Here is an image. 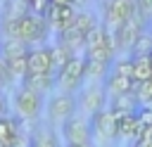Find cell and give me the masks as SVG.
I'll return each instance as SVG.
<instances>
[{"label":"cell","instance_id":"1","mask_svg":"<svg viewBox=\"0 0 152 147\" xmlns=\"http://www.w3.org/2000/svg\"><path fill=\"white\" fill-rule=\"evenodd\" d=\"M138 12L135 0H102V26L109 33H116L124 21H128Z\"/></svg>","mask_w":152,"mask_h":147},{"label":"cell","instance_id":"2","mask_svg":"<svg viewBox=\"0 0 152 147\" xmlns=\"http://www.w3.org/2000/svg\"><path fill=\"white\" fill-rule=\"evenodd\" d=\"M43 107H45V97H43L40 92H33V90H28V88H19V90L14 92V111H17L19 119L33 121V119L40 116Z\"/></svg>","mask_w":152,"mask_h":147},{"label":"cell","instance_id":"3","mask_svg":"<svg viewBox=\"0 0 152 147\" xmlns=\"http://www.w3.org/2000/svg\"><path fill=\"white\" fill-rule=\"evenodd\" d=\"M62 138L66 140V145H90V142H93L90 116H86V114H74L69 121L62 123Z\"/></svg>","mask_w":152,"mask_h":147},{"label":"cell","instance_id":"4","mask_svg":"<svg viewBox=\"0 0 152 147\" xmlns=\"http://www.w3.org/2000/svg\"><path fill=\"white\" fill-rule=\"evenodd\" d=\"M62 92H76L81 88V81L86 78V55H74L69 64L55 76Z\"/></svg>","mask_w":152,"mask_h":147},{"label":"cell","instance_id":"5","mask_svg":"<svg viewBox=\"0 0 152 147\" xmlns=\"http://www.w3.org/2000/svg\"><path fill=\"white\" fill-rule=\"evenodd\" d=\"M48 19L43 17H36V14H24L19 19V40L26 43V45H36V43H43L48 38Z\"/></svg>","mask_w":152,"mask_h":147},{"label":"cell","instance_id":"6","mask_svg":"<svg viewBox=\"0 0 152 147\" xmlns=\"http://www.w3.org/2000/svg\"><path fill=\"white\" fill-rule=\"evenodd\" d=\"M76 109H78V100H76V95L74 92H57V95H52L50 100H48V116L55 121V123H64V121H69L74 114H76Z\"/></svg>","mask_w":152,"mask_h":147},{"label":"cell","instance_id":"7","mask_svg":"<svg viewBox=\"0 0 152 147\" xmlns=\"http://www.w3.org/2000/svg\"><path fill=\"white\" fill-rule=\"evenodd\" d=\"M90 128H93V138H100V140H116L119 138V121L109 111V107H104L102 111L90 116Z\"/></svg>","mask_w":152,"mask_h":147},{"label":"cell","instance_id":"8","mask_svg":"<svg viewBox=\"0 0 152 147\" xmlns=\"http://www.w3.org/2000/svg\"><path fill=\"white\" fill-rule=\"evenodd\" d=\"M104 100H107V90L100 88V85H90L81 92L78 97V107L86 116H95L97 111L104 109Z\"/></svg>","mask_w":152,"mask_h":147},{"label":"cell","instance_id":"9","mask_svg":"<svg viewBox=\"0 0 152 147\" xmlns=\"http://www.w3.org/2000/svg\"><path fill=\"white\" fill-rule=\"evenodd\" d=\"M26 66L28 74H52V62H50V47H31L26 55ZM26 74V76H28ZM55 76V74H52Z\"/></svg>","mask_w":152,"mask_h":147},{"label":"cell","instance_id":"10","mask_svg":"<svg viewBox=\"0 0 152 147\" xmlns=\"http://www.w3.org/2000/svg\"><path fill=\"white\" fill-rule=\"evenodd\" d=\"M76 7L74 5H52L50 2V9H48V24L50 26H55L57 31H62V28H66V26H71L74 24V19H76Z\"/></svg>","mask_w":152,"mask_h":147},{"label":"cell","instance_id":"11","mask_svg":"<svg viewBox=\"0 0 152 147\" xmlns=\"http://www.w3.org/2000/svg\"><path fill=\"white\" fill-rule=\"evenodd\" d=\"M21 145V126L19 119H0V147H19Z\"/></svg>","mask_w":152,"mask_h":147},{"label":"cell","instance_id":"12","mask_svg":"<svg viewBox=\"0 0 152 147\" xmlns=\"http://www.w3.org/2000/svg\"><path fill=\"white\" fill-rule=\"evenodd\" d=\"M135 81L133 78H124V76H114V74H109L107 78H104V90H107V95L109 97H119V95H135Z\"/></svg>","mask_w":152,"mask_h":147},{"label":"cell","instance_id":"13","mask_svg":"<svg viewBox=\"0 0 152 147\" xmlns=\"http://www.w3.org/2000/svg\"><path fill=\"white\" fill-rule=\"evenodd\" d=\"M55 85H57V78H55L52 74H28V76L21 81V88H28V90H33V92H40L43 97H45V92L52 90Z\"/></svg>","mask_w":152,"mask_h":147},{"label":"cell","instance_id":"14","mask_svg":"<svg viewBox=\"0 0 152 147\" xmlns=\"http://www.w3.org/2000/svg\"><path fill=\"white\" fill-rule=\"evenodd\" d=\"M57 43L64 45V47H69L74 55H78V50L86 47V36L81 31H76L74 26H66V28L57 31Z\"/></svg>","mask_w":152,"mask_h":147},{"label":"cell","instance_id":"15","mask_svg":"<svg viewBox=\"0 0 152 147\" xmlns=\"http://www.w3.org/2000/svg\"><path fill=\"white\" fill-rule=\"evenodd\" d=\"M28 55V45L21 43L19 38H2L0 40V57L5 62L17 59V57H26Z\"/></svg>","mask_w":152,"mask_h":147},{"label":"cell","instance_id":"16","mask_svg":"<svg viewBox=\"0 0 152 147\" xmlns=\"http://www.w3.org/2000/svg\"><path fill=\"white\" fill-rule=\"evenodd\" d=\"M74 57V52L69 50V47H64V45H59V43H55V45H50V62H52V74L57 76L66 64H69V59Z\"/></svg>","mask_w":152,"mask_h":147},{"label":"cell","instance_id":"17","mask_svg":"<svg viewBox=\"0 0 152 147\" xmlns=\"http://www.w3.org/2000/svg\"><path fill=\"white\" fill-rule=\"evenodd\" d=\"M71 26L86 36V33H90L95 26H100V21H97L95 12H90V9H78V12H76V19H74Z\"/></svg>","mask_w":152,"mask_h":147},{"label":"cell","instance_id":"18","mask_svg":"<svg viewBox=\"0 0 152 147\" xmlns=\"http://www.w3.org/2000/svg\"><path fill=\"white\" fill-rule=\"evenodd\" d=\"M150 55H152V31L145 28V31L138 36V40L133 43V47H131V57L138 59V57H150Z\"/></svg>","mask_w":152,"mask_h":147},{"label":"cell","instance_id":"19","mask_svg":"<svg viewBox=\"0 0 152 147\" xmlns=\"http://www.w3.org/2000/svg\"><path fill=\"white\" fill-rule=\"evenodd\" d=\"M133 81H135V83L152 81V62H150V57H138V59H133Z\"/></svg>","mask_w":152,"mask_h":147},{"label":"cell","instance_id":"20","mask_svg":"<svg viewBox=\"0 0 152 147\" xmlns=\"http://www.w3.org/2000/svg\"><path fill=\"white\" fill-rule=\"evenodd\" d=\"M104 40H107V28L100 24V26H95L90 33H86V50L104 47Z\"/></svg>","mask_w":152,"mask_h":147},{"label":"cell","instance_id":"21","mask_svg":"<svg viewBox=\"0 0 152 147\" xmlns=\"http://www.w3.org/2000/svg\"><path fill=\"white\" fill-rule=\"evenodd\" d=\"M31 147H62L59 145V138L52 133V130H38L36 135H33V140H31Z\"/></svg>","mask_w":152,"mask_h":147},{"label":"cell","instance_id":"22","mask_svg":"<svg viewBox=\"0 0 152 147\" xmlns=\"http://www.w3.org/2000/svg\"><path fill=\"white\" fill-rule=\"evenodd\" d=\"M7 69H10V76H12V81H14V78L24 81V78H26V74H28V66H26V57H17V59H10V62H7Z\"/></svg>","mask_w":152,"mask_h":147},{"label":"cell","instance_id":"23","mask_svg":"<svg viewBox=\"0 0 152 147\" xmlns=\"http://www.w3.org/2000/svg\"><path fill=\"white\" fill-rule=\"evenodd\" d=\"M114 76H124V78H133V57H126V59H114L112 64V71Z\"/></svg>","mask_w":152,"mask_h":147},{"label":"cell","instance_id":"24","mask_svg":"<svg viewBox=\"0 0 152 147\" xmlns=\"http://www.w3.org/2000/svg\"><path fill=\"white\" fill-rule=\"evenodd\" d=\"M135 128H138V116L135 114H128L119 121V138H131L135 135Z\"/></svg>","mask_w":152,"mask_h":147},{"label":"cell","instance_id":"25","mask_svg":"<svg viewBox=\"0 0 152 147\" xmlns=\"http://www.w3.org/2000/svg\"><path fill=\"white\" fill-rule=\"evenodd\" d=\"M86 59L88 62H100V64H112L114 55L107 47H95V50H86Z\"/></svg>","mask_w":152,"mask_h":147},{"label":"cell","instance_id":"26","mask_svg":"<svg viewBox=\"0 0 152 147\" xmlns=\"http://www.w3.org/2000/svg\"><path fill=\"white\" fill-rule=\"evenodd\" d=\"M135 100L140 104L152 107V81H145V83H138L135 85Z\"/></svg>","mask_w":152,"mask_h":147},{"label":"cell","instance_id":"27","mask_svg":"<svg viewBox=\"0 0 152 147\" xmlns=\"http://www.w3.org/2000/svg\"><path fill=\"white\" fill-rule=\"evenodd\" d=\"M10 81H12V76H10V69H7V62H5L2 57H0V90H2V88H5V85H7Z\"/></svg>","mask_w":152,"mask_h":147},{"label":"cell","instance_id":"28","mask_svg":"<svg viewBox=\"0 0 152 147\" xmlns=\"http://www.w3.org/2000/svg\"><path fill=\"white\" fill-rule=\"evenodd\" d=\"M138 2V9L142 12L145 19H152V0H135Z\"/></svg>","mask_w":152,"mask_h":147},{"label":"cell","instance_id":"29","mask_svg":"<svg viewBox=\"0 0 152 147\" xmlns=\"http://www.w3.org/2000/svg\"><path fill=\"white\" fill-rule=\"evenodd\" d=\"M7 109H10V104H7V97H5V92L0 90V119H5V116H7Z\"/></svg>","mask_w":152,"mask_h":147},{"label":"cell","instance_id":"30","mask_svg":"<svg viewBox=\"0 0 152 147\" xmlns=\"http://www.w3.org/2000/svg\"><path fill=\"white\" fill-rule=\"evenodd\" d=\"M52 5H74V0H50Z\"/></svg>","mask_w":152,"mask_h":147},{"label":"cell","instance_id":"31","mask_svg":"<svg viewBox=\"0 0 152 147\" xmlns=\"http://www.w3.org/2000/svg\"><path fill=\"white\" fill-rule=\"evenodd\" d=\"M66 147H93V142L90 145H66Z\"/></svg>","mask_w":152,"mask_h":147},{"label":"cell","instance_id":"32","mask_svg":"<svg viewBox=\"0 0 152 147\" xmlns=\"http://www.w3.org/2000/svg\"><path fill=\"white\" fill-rule=\"evenodd\" d=\"M24 2H26V5H28V2H33V0H24Z\"/></svg>","mask_w":152,"mask_h":147}]
</instances>
